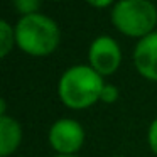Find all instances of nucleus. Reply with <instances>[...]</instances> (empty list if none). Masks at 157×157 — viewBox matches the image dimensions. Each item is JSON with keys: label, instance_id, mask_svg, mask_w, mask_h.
I'll return each mask as SVG.
<instances>
[{"label": "nucleus", "instance_id": "423d86ee", "mask_svg": "<svg viewBox=\"0 0 157 157\" xmlns=\"http://www.w3.org/2000/svg\"><path fill=\"white\" fill-rule=\"evenodd\" d=\"M133 64L140 76L157 81V32L145 36L133 49Z\"/></svg>", "mask_w": 157, "mask_h": 157}, {"label": "nucleus", "instance_id": "f8f14e48", "mask_svg": "<svg viewBox=\"0 0 157 157\" xmlns=\"http://www.w3.org/2000/svg\"><path fill=\"white\" fill-rule=\"evenodd\" d=\"M86 4H90L91 7H95V9H106L108 5H115L113 2L115 0H85Z\"/></svg>", "mask_w": 157, "mask_h": 157}, {"label": "nucleus", "instance_id": "f257e3e1", "mask_svg": "<svg viewBox=\"0 0 157 157\" xmlns=\"http://www.w3.org/2000/svg\"><path fill=\"white\" fill-rule=\"evenodd\" d=\"M103 86V76L90 64H76L61 75L58 83V95L63 105L68 108L83 110L100 101Z\"/></svg>", "mask_w": 157, "mask_h": 157}, {"label": "nucleus", "instance_id": "f03ea898", "mask_svg": "<svg viewBox=\"0 0 157 157\" xmlns=\"http://www.w3.org/2000/svg\"><path fill=\"white\" fill-rule=\"evenodd\" d=\"M61 41L59 27L44 14L24 15L15 25V46L29 56H48Z\"/></svg>", "mask_w": 157, "mask_h": 157}, {"label": "nucleus", "instance_id": "9d476101", "mask_svg": "<svg viewBox=\"0 0 157 157\" xmlns=\"http://www.w3.org/2000/svg\"><path fill=\"white\" fill-rule=\"evenodd\" d=\"M118 96H120L118 88L115 85H106L105 83V86L101 90V95H100V101L106 103V105H112V103H115L118 100Z\"/></svg>", "mask_w": 157, "mask_h": 157}, {"label": "nucleus", "instance_id": "9b49d317", "mask_svg": "<svg viewBox=\"0 0 157 157\" xmlns=\"http://www.w3.org/2000/svg\"><path fill=\"white\" fill-rule=\"evenodd\" d=\"M147 142H149V147L154 154L157 155V118L150 123L149 132H147Z\"/></svg>", "mask_w": 157, "mask_h": 157}, {"label": "nucleus", "instance_id": "0eeeda50", "mask_svg": "<svg viewBox=\"0 0 157 157\" xmlns=\"http://www.w3.org/2000/svg\"><path fill=\"white\" fill-rule=\"evenodd\" d=\"M22 142V127L9 115L0 117V157H9Z\"/></svg>", "mask_w": 157, "mask_h": 157}, {"label": "nucleus", "instance_id": "4468645a", "mask_svg": "<svg viewBox=\"0 0 157 157\" xmlns=\"http://www.w3.org/2000/svg\"><path fill=\"white\" fill-rule=\"evenodd\" d=\"M113 157H122V155H113Z\"/></svg>", "mask_w": 157, "mask_h": 157}, {"label": "nucleus", "instance_id": "6e6552de", "mask_svg": "<svg viewBox=\"0 0 157 157\" xmlns=\"http://www.w3.org/2000/svg\"><path fill=\"white\" fill-rule=\"evenodd\" d=\"M15 44V29L7 21H0V56L7 58Z\"/></svg>", "mask_w": 157, "mask_h": 157}, {"label": "nucleus", "instance_id": "ddd939ff", "mask_svg": "<svg viewBox=\"0 0 157 157\" xmlns=\"http://www.w3.org/2000/svg\"><path fill=\"white\" fill-rule=\"evenodd\" d=\"M52 157H78V155H63V154H56V155Z\"/></svg>", "mask_w": 157, "mask_h": 157}, {"label": "nucleus", "instance_id": "20e7f679", "mask_svg": "<svg viewBox=\"0 0 157 157\" xmlns=\"http://www.w3.org/2000/svg\"><path fill=\"white\" fill-rule=\"evenodd\" d=\"M49 145L63 155H76L85 144V130L75 118H59L51 125L48 133Z\"/></svg>", "mask_w": 157, "mask_h": 157}, {"label": "nucleus", "instance_id": "39448f33", "mask_svg": "<svg viewBox=\"0 0 157 157\" xmlns=\"http://www.w3.org/2000/svg\"><path fill=\"white\" fill-rule=\"evenodd\" d=\"M122 49L118 42L110 36H98L90 44L88 64L101 76H110L120 68Z\"/></svg>", "mask_w": 157, "mask_h": 157}, {"label": "nucleus", "instance_id": "1a4fd4ad", "mask_svg": "<svg viewBox=\"0 0 157 157\" xmlns=\"http://www.w3.org/2000/svg\"><path fill=\"white\" fill-rule=\"evenodd\" d=\"M39 5H41V0H14L15 10L21 12L22 17L24 15L39 14Z\"/></svg>", "mask_w": 157, "mask_h": 157}, {"label": "nucleus", "instance_id": "7ed1b4c3", "mask_svg": "<svg viewBox=\"0 0 157 157\" xmlns=\"http://www.w3.org/2000/svg\"><path fill=\"white\" fill-rule=\"evenodd\" d=\"M112 22L127 37L144 39L157 24V9L150 0H118L112 7Z\"/></svg>", "mask_w": 157, "mask_h": 157}]
</instances>
